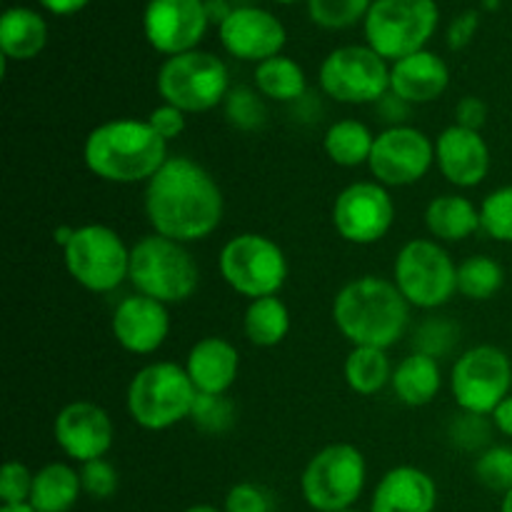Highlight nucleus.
<instances>
[{"mask_svg":"<svg viewBox=\"0 0 512 512\" xmlns=\"http://www.w3.org/2000/svg\"><path fill=\"white\" fill-rule=\"evenodd\" d=\"M143 210L153 233L190 245L210 238L225 215V198L208 168L188 155L168 163L145 183Z\"/></svg>","mask_w":512,"mask_h":512,"instance_id":"nucleus-1","label":"nucleus"},{"mask_svg":"<svg viewBox=\"0 0 512 512\" xmlns=\"http://www.w3.org/2000/svg\"><path fill=\"white\" fill-rule=\"evenodd\" d=\"M168 158V143L140 118L105 120L83 143L85 168L113 185H145Z\"/></svg>","mask_w":512,"mask_h":512,"instance_id":"nucleus-2","label":"nucleus"},{"mask_svg":"<svg viewBox=\"0 0 512 512\" xmlns=\"http://www.w3.org/2000/svg\"><path fill=\"white\" fill-rule=\"evenodd\" d=\"M333 323L353 348H393L410 323V303L393 280H348L333 300Z\"/></svg>","mask_w":512,"mask_h":512,"instance_id":"nucleus-3","label":"nucleus"},{"mask_svg":"<svg viewBox=\"0 0 512 512\" xmlns=\"http://www.w3.org/2000/svg\"><path fill=\"white\" fill-rule=\"evenodd\" d=\"M128 280L135 293L170 308L198 293L200 265L188 245L150 233L130 248Z\"/></svg>","mask_w":512,"mask_h":512,"instance_id":"nucleus-4","label":"nucleus"},{"mask_svg":"<svg viewBox=\"0 0 512 512\" xmlns=\"http://www.w3.org/2000/svg\"><path fill=\"white\" fill-rule=\"evenodd\" d=\"M198 390L190 383L185 365L158 360L133 375L125 408L138 428L163 433L190 418Z\"/></svg>","mask_w":512,"mask_h":512,"instance_id":"nucleus-5","label":"nucleus"},{"mask_svg":"<svg viewBox=\"0 0 512 512\" xmlns=\"http://www.w3.org/2000/svg\"><path fill=\"white\" fill-rule=\"evenodd\" d=\"M440 23L435 0H373L363 20L365 45L395 63L425 50Z\"/></svg>","mask_w":512,"mask_h":512,"instance_id":"nucleus-6","label":"nucleus"},{"mask_svg":"<svg viewBox=\"0 0 512 512\" xmlns=\"http://www.w3.org/2000/svg\"><path fill=\"white\" fill-rule=\"evenodd\" d=\"M155 88L163 103L175 105L185 115L208 113L225 103L230 93L228 65L208 50H190V53L165 58L160 65Z\"/></svg>","mask_w":512,"mask_h":512,"instance_id":"nucleus-7","label":"nucleus"},{"mask_svg":"<svg viewBox=\"0 0 512 512\" xmlns=\"http://www.w3.org/2000/svg\"><path fill=\"white\" fill-rule=\"evenodd\" d=\"M393 283L410 308L438 310L458 293V263L433 238H413L398 250Z\"/></svg>","mask_w":512,"mask_h":512,"instance_id":"nucleus-8","label":"nucleus"},{"mask_svg":"<svg viewBox=\"0 0 512 512\" xmlns=\"http://www.w3.org/2000/svg\"><path fill=\"white\" fill-rule=\"evenodd\" d=\"M220 278L248 300L278 295L288 283L290 265L285 250L263 233L233 235L218 258Z\"/></svg>","mask_w":512,"mask_h":512,"instance_id":"nucleus-9","label":"nucleus"},{"mask_svg":"<svg viewBox=\"0 0 512 512\" xmlns=\"http://www.w3.org/2000/svg\"><path fill=\"white\" fill-rule=\"evenodd\" d=\"M368 463L353 443H330L305 465L300 490L315 512H340L363 495Z\"/></svg>","mask_w":512,"mask_h":512,"instance_id":"nucleus-10","label":"nucleus"},{"mask_svg":"<svg viewBox=\"0 0 512 512\" xmlns=\"http://www.w3.org/2000/svg\"><path fill=\"white\" fill-rule=\"evenodd\" d=\"M63 263L70 278L88 293H113L128 280L130 248L108 225H80L63 248Z\"/></svg>","mask_w":512,"mask_h":512,"instance_id":"nucleus-11","label":"nucleus"},{"mask_svg":"<svg viewBox=\"0 0 512 512\" xmlns=\"http://www.w3.org/2000/svg\"><path fill=\"white\" fill-rule=\"evenodd\" d=\"M318 80L335 103L370 105L390 93V63L370 45H343L325 55Z\"/></svg>","mask_w":512,"mask_h":512,"instance_id":"nucleus-12","label":"nucleus"},{"mask_svg":"<svg viewBox=\"0 0 512 512\" xmlns=\"http://www.w3.org/2000/svg\"><path fill=\"white\" fill-rule=\"evenodd\" d=\"M512 363L495 345H475L465 350L450 370V393L463 413L493 415L510 395Z\"/></svg>","mask_w":512,"mask_h":512,"instance_id":"nucleus-13","label":"nucleus"},{"mask_svg":"<svg viewBox=\"0 0 512 512\" xmlns=\"http://www.w3.org/2000/svg\"><path fill=\"white\" fill-rule=\"evenodd\" d=\"M330 220L345 243H380L395 223V200L378 180H358L335 195Z\"/></svg>","mask_w":512,"mask_h":512,"instance_id":"nucleus-14","label":"nucleus"},{"mask_svg":"<svg viewBox=\"0 0 512 512\" xmlns=\"http://www.w3.org/2000/svg\"><path fill=\"white\" fill-rule=\"evenodd\" d=\"M435 165V140L413 125H388L375 135L368 168L385 188H408L420 183Z\"/></svg>","mask_w":512,"mask_h":512,"instance_id":"nucleus-15","label":"nucleus"},{"mask_svg":"<svg viewBox=\"0 0 512 512\" xmlns=\"http://www.w3.org/2000/svg\"><path fill=\"white\" fill-rule=\"evenodd\" d=\"M140 23L150 48L165 58L198 50L213 25L205 0H148Z\"/></svg>","mask_w":512,"mask_h":512,"instance_id":"nucleus-16","label":"nucleus"},{"mask_svg":"<svg viewBox=\"0 0 512 512\" xmlns=\"http://www.w3.org/2000/svg\"><path fill=\"white\" fill-rule=\"evenodd\" d=\"M218 35L225 53L255 65L283 55L288 43L283 20L258 5H240L230 10L228 18L218 25Z\"/></svg>","mask_w":512,"mask_h":512,"instance_id":"nucleus-17","label":"nucleus"},{"mask_svg":"<svg viewBox=\"0 0 512 512\" xmlns=\"http://www.w3.org/2000/svg\"><path fill=\"white\" fill-rule=\"evenodd\" d=\"M53 438L65 458L83 465L108 455L113 448L115 428L108 410L93 400H75L55 415Z\"/></svg>","mask_w":512,"mask_h":512,"instance_id":"nucleus-18","label":"nucleus"},{"mask_svg":"<svg viewBox=\"0 0 512 512\" xmlns=\"http://www.w3.org/2000/svg\"><path fill=\"white\" fill-rule=\"evenodd\" d=\"M110 330L125 353L153 355L170 335V310L158 300L133 293L115 305Z\"/></svg>","mask_w":512,"mask_h":512,"instance_id":"nucleus-19","label":"nucleus"},{"mask_svg":"<svg viewBox=\"0 0 512 512\" xmlns=\"http://www.w3.org/2000/svg\"><path fill=\"white\" fill-rule=\"evenodd\" d=\"M435 165L450 185L460 190L475 188L490 173V148L480 130L448 125L435 138Z\"/></svg>","mask_w":512,"mask_h":512,"instance_id":"nucleus-20","label":"nucleus"},{"mask_svg":"<svg viewBox=\"0 0 512 512\" xmlns=\"http://www.w3.org/2000/svg\"><path fill=\"white\" fill-rule=\"evenodd\" d=\"M448 85V63L428 48L390 63V93L408 105L433 103L448 90Z\"/></svg>","mask_w":512,"mask_h":512,"instance_id":"nucleus-21","label":"nucleus"},{"mask_svg":"<svg viewBox=\"0 0 512 512\" xmlns=\"http://www.w3.org/2000/svg\"><path fill=\"white\" fill-rule=\"evenodd\" d=\"M185 373L198 393L228 395L240 373V353L220 335L200 338L185 358Z\"/></svg>","mask_w":512,"mask_h":512,"instance_id":"nucleus-22","label":"nucleus"},{"mask_svg":"<svg viewBox=\"0 0 512 512\" xmlns=\"http://www.w3.org/2000/svg\"><path fill=\"white\" fill-rule=\"evenodd\" d=\"M438 505V485L415 465L388 470L375 488L370 512H433Z\"/></svg>","mask_w":512,"mask_h":512,"instance_id":"nucleus-23","label":"nucleus"},{"mask_svg":"<svg viewBox=\"0 0 512 512\" xmlns=\"http://www.w3.org/2000/svg\"><path fill=\"white\" fill-rule=\"evenodd\" d=\"M48 45V23L43 15L25 5H13L0 18V53L3 60H33Z\"/></svg>","mask_w":512,"mask_h":512,"instance_id":"nucleus-24","label":"nucleus"},{"mask_svg":"<svg viewBox=\"0 0 512 512\" xmlns=\"http://www.w3.org/2000/svg\"><path fill=\"white\" fill-rule=\"evenodd\" d=\"M425 228L438 243H463L480 230V208L465 195H438L425 208Z\"/></svg>","mask_w":512,"mask_h":512,"instance_id":"nucleus-25","label":"nucleus"},{"mask_svg":"<svg viewBox=\"0 0 512 512\" xmlns=\"http://www.w3.org/2000/svg\"><path fill=\"white\" fill-rule=\"evenodd\" d=\"M393 390L395 398L408 408H423L430 405L443 390V370L440 360L425 353H410L400 360L393 370Z\"/></svg>","mask_w":512,"mask_h":512,"instance_id":"nucleus-26","label":"nucleus"},{"mask_svg":"<svg viewBox=\"0 0 512 512\" xmlns=\"http://www.w3.org/2000/svg\"><path fill=\"white\" fill-rule=\"evenodd\" d=\"M83 493L80 470L68 463H48L33 478L28 503L38 512H70Z\"/></svg>","mask_w":512,"mask_h":512,"instance_id":"nucleus-27","label":"nucleus"},{"mask_svg":"<svg viewBox=\"0 0 512 512\" xmlns=\"http://www.w3.org/2000/svg\"><path fill=\"white\" fill-rule=\"evenodd\" d=\"M253 80L255 90L275 103L295 105L308 93V78H305L303 65L288 55H275V58L255 65Z\"/></svg>","mask_w":512,"mask_h":512,"instance_id":"nucleus-28","label":"nucleus"},{"mask_svg":"<svg viewBox=\"0 0 512 512\" xmlns=\"http://www.w3.org/2000/svg\"><path fill=\"white\" fill-rule=\"evenodd\" d=\"M375 133L365 123L355 118L335 120L323 135V150L330 163L340 168H360L368 165L370 153H373Z\"/></svg>","mask_w":512,"mask_h":512,"instance_id":"nucleus-29","label":"nucleus"},{"mask_svg":"<svg viewBox=\"0 0 512 512\" xmlns=\"http://www.w3.org/2000/svg\"><path fill=\"white\" fill-rule=\"evenodd\" d=\"M243 333L255 348H275L290 333V310L278 295L250 300L243 315Z\"/></svg>","mask_w":512,"mask_h":512,"instance_id":"nucleus-30","label":"nucleus"},{"mask_svg":"<svg viewBox=\"0 0 512 512\" xmlns=\"http://www.w3.org/2000/svg\"><path fill=\"white\" fill-rule=\"evenodd\" d=\"M393 365H390L388 350L383 348H353L345 358L343 375L345 383L353 393L378 395L380 390L393 383Z\"/></svg>","mask_w":512,"mask_h":512,"instance_id":"nucleus-31","label":"nucleus"},{"mask_svg":"<svg viewBox=\"0 0 512 512\" xmlns=\"http://www.w3.org/2000/svg\"><path fill=\"white\" fill-rule=\"evenodd\" d=\"M505 285V270L490 255H470L458 265V293L465 300L483 303L495 298Z\"/></svg>","mask_w":512,"mask_h":512,"instance_id":"nucleus-32","label":"nucleus"},{"mask_svg":"<svg viewBox=\"0 0 512 512\" xmlns=\"http://www.w3.org/2000/svg\"><path fill=\"white\" fill-rule=\"evenodd\" d=\"M308 15L323 30H348L363 23L373 0H305Z\"/></svg>","mask_w":512,"mask_h":512,"instance_id":"nucleus-33","label":"nucleus"},{"mask_svg":"<svg viewBox=\"0 0 512 512\" xmlns=\"http://www.w3.org/2000/svg\"><path fill=\"white\" fill-rule=\"evenodd\" d=\"M188 420L200 433L225 435L235 425V403L228 395L198 393Z\"/></svg>","mask_w":512,"mask_h":512,"instance_id":"nucleus-34","label":"nucleus"},{"mask_svg":"<svg viewBox=\"0 0 512 512\" xmlns=\"http://www.w3.org/2000/svg\"><path fill=\"white\" fill-rule=\"evenodd\" d=\"M480 230L498 243L512 245V185L485 195L480 203Z\"/></svg>","mask_w":512,"mask_h":512,"instance_id":"nucleus-35","label":"nucleus"},{"mask_svg":"<svg viewBox=\"0 0 512 512\" xmlns=\"http://www.w3.org/2000/svg\"><path fill=\"white\" fill-rule=\"evenodd\" d=\"M225 120L233 125L235 130H243V133H250V130H258L260 125H265V103L260 100V93L253 88H230L228 98L223 103Z\"/></svg>","mask_w":512,"mask_h":512,"instance_id":"nucleus-36","label":"nucleus"},{"mask_svg":"<svg viewBox=\"0 0 512 512\" xmlns=\"http://www.w3.org/2000/svg\"><path fill=\"white\" fill-rule=\"evenodd\" d=\"M475 475L480 483L495 493H508L512 488V448L510 445H495L480 453L475 460Z\"/></svg>","mask_w":512,"mask_h":512,"instance_id":"nucleus-37","label":"nucleus"},{"mask_svg":"<svg viewBox=\"0 0 512 512\" xmlns=\"http://www.w3.org/2000/svg\"><path fill=\"white\" fill-rule=\"evenodd\" d=\"M455 338H458V330L450 320L443 318H430L415 330V350L425 355H433V358H440V355H448L450 348L455 345Z\"/></svg>","mask_w":512,"mask_h":512,"instance_id":"nucleus-38","label":"nucleus"},{"mask_svg":"<svg viewBox=\"0 0 512 512\" xmlns=\"http://www.w3.org/2000/svg\"><path fill=\"white\" fill-rule=\"evenodd\" d=\"M80 483H83L85 495L95 500H108L118 493V470L105 458L90 460V463L80 465Z\"/></svg>","mask_w":512,"mask_h":512,"instance_id":"nucleus-39","label":"nucleus"},{"mask_svg":"<svg viewBox=\"0 0 512 512\" xmlns=\"http://www.w3.org/2000/svg\"><path fill=\"white\" fill-rule=\"evenodd\" d=\"M450 443L463 450H478L490 443V423L485 415L463 413L450 423Z\"/></svg>","mask_w":512,"mask_h":512,"instance_id":"nucleus-40","label":"nucleus"},{"mask_svg":"<svg viewBox=\"0 0 512 512\" xmlns=\"http://www.w3.org/2000/svg\"><path fill=\"white\" fill-rule=\"evenodd\" d=\"M33 478L35 473H30L23 463L8 460L3 465V473H0V500H3V505L28 503L30 493H33Z\"/></svg>","mask_w":512,"mask_h":512,"instance_id":"nucleus-41","label":"nucleus"},{"mask_svg":"<svg viewBox=\"0 0 512 512\" xmlns=\"http://www.w3.org/2000/svg\"><path fill=\"white\" fill-rule=\"evenodd\" d=\"M273 503L265 488L255 483H238L225 495V512H270Z\"/></svg>","mask_w":512,"mask_h":512,"instance_id":"nucleus-42","label":"nucleus"},{"mask_svg":"<svg viewBox=\"0 0 512 512\" xmlns=\"http://www.w3.org/2000/svg\"><path fill=\"white\" fill-rule=\"evenodd\" d=\"M150 123V128L165 140V143H173L175 138H180L185 130V113L178 110L175 105H158V108L150 110V115L145 118Z\"/></svg>","mask_w":512,"mask_h":512,"instance_id":"nucleus-43","label":"nucleus"},{"mask_svg":"<svg viewBox=\"0 0 512 512\" xmlns=\"http://www.w3.org/2000/svg\"><path fill=\"white\" fill-rule=\"evenodd\" d=\"M478 28H480V10L470 8L465 10V13L455 15L453 23L448 25V35H445L448 48L450 50L468 48V45L473 43L475 35H478Z\"/></svg>","mask_w":512,"mask_h":512,"instance_id":"nucleus-44","label":"nucleus"},{"mask_svg":"<svg viewBox=\"0 0 512 512\" xmlns=\"http://www.w3.org/2000/svg\"><path fill=\"white\" fill-rule=\"evenodd\" d=\"M488 123V103L475 95H465L455 105V125L468 130H483V125Z\"/></svg>","mask_w":512,"mask_h":512,"instance_id":"nucleus-45","label":"nucleus"},{"mask_svg":"<svg viewBox=\"0 0 512 512\" xmlns=\"http://www.w3.org/2000/svg\"><path fill=\"white\" fill-rule=\"evenodd\" d=\"M40 8H45L48 13L58 15V18H68V15L80 13V10L88 8L90 0H38Z\"/></svg>","mask_w":512,"mask_h":512,"instance_id":"nucleus-46","label":"nucleus"},{"mask_svg":"<svg viewBox=\"0 0 512 512\" xmlns=\"http://www.w3.org/2000/svg\"><path fill=\"white\" fill-rule=\"evenodd\" d=\"M490 418H493L495 430H500L505 438H512V393L498 405V408L493 410V415H490Z\"/></svg>","mask_w":512,"mask_h":512,"instance_id":"nucleus-47","label":"nucleus"},{"mask_svg":"<svg viewBox=\"0 0 512 512\" xmlns=\"http://www.w3.org/2000/svg\"><path fill=\"white\" fill-rule=\"evenodd\" d=\"M0 512H38V510H35L30 503H20V505H3Z\"/></svg>","mask_w":512,"mask_h":512,"instance_id":"nucleus-48","label":"nucleus"},{"mask_svg":"<svg viewBox=\"0 0 512 512\" xmlns=\"http://www.w3.org/2000/svg\"><path fill=\"white\" fill-rule=\"evenodd\" d=\"M500 512H512V488L503 495V505H500Z\"/></svg>","mask_w":512,"mask_h":512,"instance_id":"nucleus-49","label":"nucleus"},{"mask_svg":"<svg viewBox=\"0 0 512 512\" xmlns=\"http://www.w3.org/2000/svg\"><path fill=\"white\" fill-rule=\"evenodd\" d=\"M185 512H225V510L213 508V505H193V508H188Z\"/></svg>","mask_w":512,"mask_h":512,"instance_id":"nucleus-50","label":"nucleus"},{"mask_svg":"<svg viewBox=\"0 0 512 512\" xmlns=\"http://www.w3.org/2000/svg\"><path fill=\"white\" fill-rule=\"evenodd\" d=\"M498 3H500V0H483V5H485V8H488V10L498 8Z\"/></svg>","mask_w":512,"mask_h":512,"instance_id":"nucleus-51","label":"nucleus"},{"mask_svg":"<svg viewBox=\"0 0 512 512\" xmlns=\"http://www.w3.org/2000/svg\"><path fill=\"white\" fill-rule=\"evenodd\" d=\"M275 3H280V5H293V3H300V0H275Z\"/></svg>","mask_w":512,"mask_h":512,"instance_id":"nucleus-52","label":"nucleus"},{"mask_svg":"<svg viewBox=\"0 0 512 512\" xmlns=\"http://www.w3.org/2000/svg\"><path fill=\"white\" fill-rule=\"evenodd\" d=\"M340 512H360V510H353V508H348V510H340Z\"/></svg>","mask_w":512,"mask_h":512,"instance_id":"nucleus-53","label":"nucleus"}]
</instances>
